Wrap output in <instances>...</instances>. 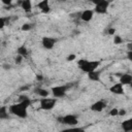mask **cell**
I'll use <instances>...</instances> for the list:
<instances>
[{
	"label": "cell",
	"mask_w": 132,
	"mask_h": 132,
	"mask_svg": "<svg viewBox=\"0 0 132 132\" xmlns=\"http://www.w3.org/2000/svg\"><path fill=\"white\" fill-rule=\"evenodd\" d=\"M70 86L68 85H61V86H56V87H53L51 89L52 91V94L55 98H62L66 95L67 93V90L69 89Z\"/></svg>",
	"instance_id": "3957f363"
},
{
	"label": "cell",
	"mask_w": 132,
	"mask_h": 132,
	"mask_svg": "<svg viewBox=\"0 0 132 132\" xmlns=\"http://www.w3.org/2000/svg\"><path fill=\"white\" fill-rule=\"evenodd\" d=\"M101 64L100 61H89V60H86V59H80L77 61V66L80 70H82L84 72L88 73L90 71H93V70H96L99 65Z\"/></svg>",
	"instance_id": "6da1fadb"
},
{
	"label": "cell",
	"mask_w": 132,
	"mask_h": 132,
	"mask_svg": "<svg viewBox=\"0 0 132 132\" xmlns=\"http://www.w3.org/2000/svg\"><path fill=\"white\" fill-rule=\"evenodd\" d=\"M16 53H18V55H21V56H23V57L25 58V57H27V55H28V50H27V47H26L25 45H21V46L18 47Z\"/></svg>",
	"instance_id": "ac0fdd59"
},
{
	"label": "cell",
	"mask_w": 132,
	"mask_h": 132,
	"mask_svg": "<svg viewBox=\"0 0 132 132\" xmlns=\"http://www.w3.org/2000/svg\"><path fill=\"white\" fill-rule=\"evenodd\" d=\"M59 122H61L64 125H68V126H75L78 124V118L75 114H66L63 116L62 118L58 119Z\"/></svg>",
	"instance_id": "277c9868"
},
{
	"label": "cell",
	"mask_w": 132,
	"mask_h": 132,
	"mask_svg": "<svg viewBox=\"0 0 132 132\" xmlns=\"http://www.w3.org/2000/svg\"><path fill=\"white\" fill-rule=\"evenodd\" d=\"M31 28H32L31 24H28V23H26V24H23V25H22V27H21V30H22V31H29Z\"/></svg>",
	"instance_id": "44dd1931"
},
{
	"label": "cell",
	"mask_w": 132,
	"mask_h": 132,
	"mask_svg": "<svg viewBox=\"0 0 132 132\" xmlns=\"http://www.w3.org/2000/svg\"><path fill=\"white\" fill-rule=\"evenodd\" d=\"M56 103H57V99L44 97L43 99L40 100V107H41V109L50 110V109H53L55 107Z\"/></svg>",
	"instance_id": "5b68a950"
},
{
	"label": "cell",
	"mask_w": 132,
	"mask_h": 132,
	"mask_svg": "<svg viewBox=\"0 0 132 132\" xmlns=\"http://www.w3.org/2000/svg\"><path fill=\"white\" fill-rule=\"evenodd\" d=\"M93 15H94V10H92V9H86V10H84L80 13V20L88 23V22H90L93 19Z\"/></svg>",
	"instance_id": "30bf717a"
},
{
	"label": "cell",
	"mask_w": 132,
	"mask_h": 132,
	"mask_svg": "<svg viewBox=\"0 0 132 132\" xmlns=\"http://www.w3.org/2000/svg\"><path fill=\"white\" fill-rule=\"evenodd\" d=\"M118 111H119V108L113 107V108H111V109L109 110V116H111V117H116V116H118Z\"/></svg>",
	"instance_id": "7402d4cb"
},
{
	"label": "cell",
	"mask_w": 132,
	"mask_h": 132,
	"mask_svg": "<svg viewBox=\"0 0 132 132\" xmlns=\"http://www.w3.org/2000/svg\"><path fill=\"white\" fill-rule=\"evenodd\" d=\"M5 26H6L5 18H1V16H0V30H1V29H3Z\"/></svg>",
	"instance_id": "cb8c5ba5"
},
{
	"label": "cell",
	"mask_w": 132,
	"mask_h": 132,
	"mask_svg": "<svg viewBox=\"0 0 132 132\" xmlns=\"http://www.w3.org/2000/svg\"><path fill=\"white\" fill-rule=\"evenodd\" d=\"M19 102L21 103L22 106H24L25 108H28L31 104V99L26 95H20L19 96Z\"/></svg>",
	"instance_id": "4fadbf2b"
},
{
	"label": "cell",
	"mask_w": 132,
	"mask_h": 132,
	"mask_svg": "<svg viewBox=\"0 0 132 132\" xmlns=\"http://www.w3.org/2000/svg\"><path fill=\"white\" fill-rule=\"evenodd\" d=\"M35 93H36L38 96H40L41 98L47 97L48 94H50V92H48L46 89H43V88H36V89H35Z\"/></svg>",
	"instance_id": "e0dca14e"
},
{
	"label": "cell",
	"mask_w": 132,
	"mask_h": 132,
	"mask_svg": "<svg viewBox=\"0 0 132 132\" xmlns=\"http://www.w3.org/2000/svg\"><path fill=\"white\" fill-rule=\"evenodd\" d=\"M23 59H24V57L23 56H21V55H18L16 57H15V59H14V62H15V64H21L22 62H23Z\"/></svg>",
	"instance_id": "603a6c76"
},
{
	"label": "cell",
	"mask_w": 132,
	"mask_h": 132,
	"mask_svg": "<svg viewBox=\"0 0 132 132\" xmlns=\"http://www.w3.org/2000/svg\"><path fill=\"white\" fill-rule=\"evenodd\" d=\"M122 129L125 131V132H129L132 130V119H128L124 122H122Z\"/></svg>",
	"instance_id": "2e32d148"
},
{
	"label": "cell",
	"mask_w": 132,
	"mask_h": 132,
	"mask_svg": "<svg viewBox=\"0 0 132 132\" xmlns=\"http://www.w3.org/2000/svg\"><path fill=\"white\" fill-rule=\"evenodd\" d=\"M59 1H65V0H59Z\"/></svg>",
	"instance_id": "836d02e7"
},
{
	"label": "cell",
	"mask_w": 132,
	"mask_h": 132,
	"mask_svg": "<svg viewBox=\"0 0 132 132\" xmlns=\"http://www.w3.org/2000/svg\"><path fill=\"white\" fill-rule=\"evenodd\" d=\"M105 107H106V103H105L104 101H102V100H99V101L94 102V103L91 105V110L100 112V111H102Z\"/></svg>",
	"instance_id": "9c48e42d"
},
{
	"label": "cell",
	"mask_w": 132,
	"mask_h": 132,
	"mask_svg": "<svg viewBox=\"0 0 132 132\" xmlns=\"http://www.w3.org/2000/svg\"><path fill=\"white\" fill-rule=\"evenodd\" d=\"M113 42H114V44H121V43L123 42V39H122V37H121L120 35H116V34H114Z\"/></svg>",
	"instance_id": "ffe728a7"
},
{
	"label": "cell",
	"mask_w": 132,
	"mask_h": 132,
	"mask_svg": "<svg viewBox=\"0 0 132 132\" xmlns=\"http://www.w3.org/2000/svg\"><path fill=\"white\" fill-rule=\"evenodd\" d=\"M100 76H101V72H100V71H97V69L88 72V77H89V79H91V80H93V81H99V80H100Z\"/></svg>",
	"instance_id": "5bb4252c"
},
{
	"label": "cell",
	"mask_w": 132,
	"mask_h": 132,
	"mask_svg": "<svg viewBox=\"0 0 132 132\" xmlns=\"http://www.w3.org/2000/svg\"><path fill=\"white\" fill-rule=\"evenodd\" d=\"M9 111H10L12 114H14V116H16V117H19V118H21V119H26V118L28 117L27 108H25L24 106H22L20 102L10 105V106H9Z\"/></svg>",
	"instance_id": "7a4b0ae2"
},
{
	"label": "cell",
	"mask_w": 132,
	"mask_h": 132,
	"mask_svg": "<svg viewBox=\"0 0 132 132\" xmlns=\"http://www.w3.org/2000/svg\"><path fill=\"white\" fill-rule=\"evenodd\" d=\"M109 92L112 94H116V95H123L124 94V86L121 82H117L109 88Z\"/></svg>",
	"instance_id": "ba28073f"
},
{
	"label": "cell",
	"mask_w": 132,
	"mask_h": 132,
	"mask_svg": "<svg viewBox=\"0 0 132 132\" xmlns=\"http://www.w3.org/2000/svg\"><path fill=\"white\" fill-rule=\"evenodd\" d=\"M1 2H2L4 5H7V6H9V5L12 3V0H1Z\"/></svg>",
	"instance_id": "83f0119b"
},
{
	"label": "cell",
	"mask_w": 132,
	"mask_h": 132,
	"mask_svg": "<svg viewBox=\"0 0 132 132\" xmlns=\"http://www.w3.org/2000/svg\"><path fill=\"white\" fill-rule=\"evenodd\" d=\"M120 82L123 86H129L132 82V75L129 73H122L120 75Z\"/></svg>",
	"instance_id": "7c38bea8"
},
{
	"label": "cell",
	"mask_w": 132,
	"mask_h": 132,
	"mask_svg": "<svg viewBox=\"0 0 132 132\" xmlns=\"http://www.w3.org/2000/svg\"><path fill=\"white\" fill-rule=\"evenodd\" d=\"M127 113V111H126V109H124V108H121V109H119V111H118V116H125Z\"/></svg>",
	"instance_id": "4316f807"
},
{
	"label": "cell",
	"mask_w": 132,
	"mask_h": 132,
	"mask_svg": "<svg viewBox=\"0 0 132 132\" xmlns=\"http://www.w3.org/2000/svg\"><path fill=\"white\" fill-rule=\"evenodd\" d=\"M36 79H37L38 81H42V80H43V76H42L41 74H36Z\"/></svg>",
	"instance_id": "f546056e"
},
{
	"label": "cell",
	"mask_w": 132,
	"mask_h": 132,
	"mask_svg": "<svg viewBox=\"0 0 132 132\" xmlns=\"http://www.w3.org/2000/svg\"><path fill=\"white\" fill-rule=\"evenodd\" d=\"M8 118L7 107L6 106H0V120H5Z\"/></svg>",
	"instance_id": "d6986e66"
},
{
	"label": "cell",
	"mask_w": 132,
	"mask_h": 132,
	"mask_svg": "<svg viewBox=\"0 0 132 132\" xmlns=\"http://www.w3.org/2000/svg\"><path fill=\"white\" fill-rule=\"evenodd\" d=\"M3 68H5V69H10V65H7V64H3Z\"/></svg>",
	"instance_id": "d6a6232c"
},
{
	"label": "cell",
	"mask_w": 132,
	"mask_h": 132,
	"mask_svg": "<svg viewBox=\"0 0 132 132\" xmlns=\"http://www.w3.org/2000/svg\"><path fill=\"white\" fill-rule=\"evenodd\" d=\"M127 50L128 51H132V42H129L127 44Z\"/></svg>",
	"instance_id": "4dcf8cb0"
},
{
	"label": "cell",
	"mask_w": 132,
	"mask_h": 132,
	"mask_svg": "<svg viewBox=\"0 0 132 132\" xmlns=\"http://www.w3.org/2000/svg\"><path fill=\"white\" fill-rule=\"evenodd\" d=\"M37 7L44 13H48L51 11V6H50V1L48 0H41L37 4Z\"/></svg>",
	"instance_id": "8fae6325"
},
{
	"label": "cell",
	"mask_w": 132,
	"mask_h": 132,
	"mask_svg": "<svg viewBox=\"0 0 132 132\" xmlns=\"http://www.w3.org/2000/svg\"><path fill=\"white\" fill-rule=\"evenodd\" d=\"M109 6V1L108 0H104L98 4L95 5V8H94V11L99 13V14H103V13H106L107 11V8Z\"/></svg>",
	"instance_id": "52a82bcc"
},
{
	"label": "cell",
	"mask_w": 132,
	"mask_h": 132,
	"mask_svg": "<svg viewBox=\"0 0 132 132\" xmlns=\"http://www.w3.org/2000/svg\"><path fill=\"white\" fill-rule=\"evenodd\" d=\"M107 33L109 35H114L116 34V28H108L107 29Z\"/></svg>",
	"instance_id": "484cf974"
},
{
	"label": "cell",
	"mask_w": 132,
	"mask_h": 132,
	"mask_svg": "<svg viewBox=\"0 0 132 132\" xmlns=\"http://www.w3.org/2000/svg\"><path fill=\"white\" fill-rule=\"evenodd\" d=\"M21 7L25 12H30L32 10V3L31 0H22Z\"/></svg>",
	"instance_id": "9a60e30c"
},
{
	"label": "cell",
	"mask_w": 132,
	"mask_h": 132,
	"mask_svg": "<svg viewBox=\"0 0 132 132\" xmlns=\"http://www.w3.org/2000/svg\"><path fill=\"white\" fill-rule=\"evenodd\" d=\"M75 58H76V55H75V54H70V55H68V56H67L66 60L70 62V61H73V60H75Z\"/></svg>",
	"instance_id": "d4e9b609"
},
{
	"label": "cell",
	"mask_w": 132,
	"mask_h": 132,
	"mask_svg": "<svg viewBox=\"0 0 132 132\" xmlns=\"http://www.w3.org/2000/svg\"><path fill=\"white\" fill-rule=\"evenodd\" d=\"M91 1L96 5V4H98V3H100V2H102V1H104V0H91Z\"/></svg>",
	"instance_id": "1f68e13d"
},
{
	"label": "cell",
	"mask_w": 132,
	"mask_h": 132,
	"mask_svg": "<svg viewBox=\"0 0 132 132\" xmlns=\"http://www.w3.org/2000/svg\"><path fill=\"white\" fill-rule=\"evenodd\" d=\"M56 42H57V39L56 38H53V37L44 36V37L41 38V44H42V46L45 50H52L55 46Z\"/></svg>",
	"instance_id": "8992f818"
},
{
	"label": "cell",
	"mask_w": 132,
	"mask_h": 132,
	"mask_svg": "<svg viewBox=\"0 0 132 132\" xmlns=\"http://www.w3.org/2000/svg\"><path fill=\"white\" fill-rule=\"evenodd\" d=\"M127 59L129 61L132 60V51H128V53H127Z\"/></svg>",
	"instance_id": "f1b7e54d"
}]
</instances>
